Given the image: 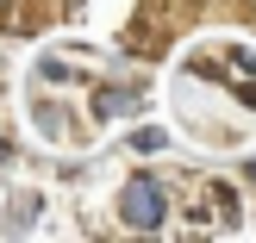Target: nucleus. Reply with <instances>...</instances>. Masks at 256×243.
<instances>
[{"label":"nucleus","instance_id":"1","mask_svg":"<svg viewBox=\"0 0 256 243\" xmlns=\"http://www.w3.org/2000/svg\"><path fill=\"white\" fill-rule=\"evenodd\" d=\"M119 212H125V225H132V231H156V225H162V212H169V200H162V181H156V175H132V187H125Z\"/></svg>","mask_w":256,"mask_h":243}]
</instances>
